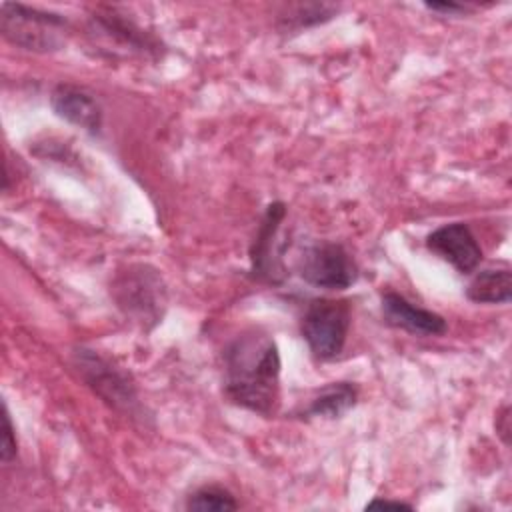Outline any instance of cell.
Masks as SVG:
<instances>
[{
    "label": "cell",
    "instance_id": "cell-1",
    "mask_svg": "<svg viewBox=\"0 0 512 512\" xmlns=\"http://www.w3.org/2000/svg\"><path fill=\"white\" fill-rule=\"evenodd\" d=\"M280 350L260 330H244L224 348V396L250 412L272 416L280 404Z\"/></svg>",
    "mask_w": 512,
    "mask_h": 512
},
{
    "label": "cell",
    "instance_id": "cell-2",
    "mask_svg": "<svg viewBox=\"0 0 512 512\" xmlns=\"http://www.w3.org/2000/svg\"><path fill=\"white\" fill-rule=\"evenodd\" d=\"M110 296L126 318L146 330L162 322L168 306L164 278L150 264H128L118 270L110 282Z\"/></svg>",
    "mask_w": 512,
    "mask_h": 512
},
{
    "label": "cell",
    "instance_id": "cell-3",
    "mask_svg": "<svg viewBox=\"0 0 512 512\" xmlns=\"http://www.w3.org/2000/svg\"><path fill=\"white\" fill-rule=\"evenodd\" d=\"M0 30L2 36L18 48L30 52H56L66 44L68 20L56 12L18 2H2Z\"/></svg>",
    "mask_w": 512,
    "mask_h": 512
},
{
    "label": "cell",
    "instance_id": "cell-4",
    "mask_svg": "<svg viewBox=\"0 0 512 512\" xmlns=\"http://www.w3.org/2000/svg\"><path fill=\"white\" fill-rule=\"evenodd\" d=\"M350 330V304L346 300L314 298L300 318V334L318 360L336 358L346 344Z\"/></svg>",
    "mask_w": 512,
    "mask_h": 512
},
{
    "label": "cell",
    "instance_id": "cell-5",
    "mask_svg": "<svg viewBox=\"0 0 512 512\" xmlns=\"http://www.w3.org/2000/svg\"><path fill=\"white\" fill-rule=\"evenodd\" d=\"M300 278L324 290H346L358 278V266L338 242H314L302 250L296 262Z\"/></svg>",
    "mask_w": 512,
    "mask_h": 512
},
{
    "label": "cell",
    "instance_id": "cell-6",
    "mask_svg": "<svg viewBox=\"0 0 512 512\" xmlns=\"http://www.w3.org/2000/svg\"><path fill=\"white\" fill-rule=\"evenodd\" d=\"M286 218V204L276 200L266 206L250 244V276L266 284H282L286 280L284 250L288 242L278 240V230Z\"/></svg>",
    "mask_w": 512,
    "mask_h": 512
},
{
    "label": "cell",
    "instance_id": "cell-7",
    "mask_svg": "<svg viewBox=\"0 0 512 512\" xmlns=\"http://www.w3.org/2000/svg\"><path fill=\"white\" fill-rule=\"evenodd\" d=\"M74 366L84 382L112 408L134 414L138 410V396L134 382L126 372L102 358L94 350L78 348L74 354Z\"/></svg>",
    "mask_w": 512,
    "mask_h": 512
},
{
    "label": "cell",
    "instance_id": "cell-8",
    "mask_svg": "<svg viewBox=\"0 0 512 512\" xmlns=\"http://www.w3.org/2000/svg\"><path fill=\"white\" fill-rule=\"evenodd\" d=\"M426 248L452 264L460 274H470L482 260V248L464 222L442 224L426 236Z\"/></svg>",
    "mask_w": 512,
    "mask_h": 512
},
{
    "label": "cell",
    "instance_id": "cell-9",
    "mask_svg": "<svg viewBox=\"0 0 512 512\" xmlns=\"http://www.w3.org/2000/svg\"><path fill=\"white\" fill-rule=\"evenodd\" d=\"M382 316L388 326L400 328L414 336H442L448 330L444 316L414 306L402 294L392 290L382 294Z\"/></svg>",
    "mask_w": 512,
    "mask_h": 512
},
{
    "label": "cell",
    "instance_id": "cell-10",
    "mask_svg": "<svg viewBox=\"0 0 512 512\" xmlns=\"http://www.w3.org/2000/svg\"><path fill=\"white\" fill-rule=\"evenodd\" d=\"M92 32L102 34L104 38L116 42L120 48L130 50L134 54L158 58L162 52V44L150 32L140 28L134 20L118 14L116 10L96 12L92 16Z\"/></svg>",
    "mask_w": 512,
    "mask_h": 512
},
{
    "label": "cell",
    "instance_id": "cell-11",
    "mask_svg": "<svg viewBox=\"0 0 512 512\" xmlns=\"http://www.w3.org/2000/svg\"><path fill=\"white\" fill-rule=\"evenodd\" d=\"M50 106L58 118L90 134H98L102 128V106L76 84H58L50 94Z\"/></svg>",
    "mask_w": 512,
    "mask_h": 512
},
{
    "label": "cell",
    "instance_id": "cell-12",
    "mask_svg": "<svg viewBox=\"0 0 512 512\" xmlns=\"http://www.w3.org/2000/svg\"><path fill=\"white\" fill-rule=\"evenodd\" d=\"M358 402V386L354 382H328L322 386L302 410L306 418H322L336 420L350 412Z\"/></svg>",
    "mask_w": 512,
    "mask_h": 512
},
{
    "label": "cell",
    "instance_id": "cell-13",
    "mask_svg": "<svg viewBox=\"0 0 512 512\" xmlns=\"http://www.w3.org/2000/svg\"><path fill=\"white\" fill-rule=\"evenodd\" d=\"M466 298L476 304H506L512 298V272L508 268H488L478 272L468 288Z\"/></svg>",
    "mask_w": 512,
    "mask_h": 512
},
{
    "label": "cell",
    "instance_id": "cell-14",
    "mask_svg": "<svg viewBox=\"0 0 512 512\" xmlns=\"http://www.w3.org/2000/svg\"><path fill=\"white\" fill-rule=\"evenodd\" d=\"M336 12H338V6L324 4V2L290 4L278 16V26L284 32L286 30H302V28H310V26H316V24H322V22L334 18Z\"/></svg>",
    "mask_w": 512,
    "mask_h": 512
},
{
    "label": "cell",
    "instance_id": "cell-15",
    "mask_svg": "<svg viewBox=\"0 0 512 512\" xmlns=\"http://www.w3.org/2000/svg\"><path fill=\"white\" fill-rule=\"evenodd\" d=\"M236 508H238V502L234 494L216 484H208L194 490L186 500V510H198V512H226Z\"/></svg>",
    "mask_w": 512,
    "mask_h": 512
},
{
    "label": "cell",
    "instance_id": "cell-16",
    "mask_svg": "<svg viewBox=\"0 0 512 512\" xmlns=\"http://www.w3.org/2000/svg\"><path fill=\"white\" fill-rule=\"evenodd\" d=\"M16 432H14V424L8 412V406L4 404L2 408V442H0V456L2 462H10L16 456Z\"/></svg>",
    "mask_w": 512,
    "mask_h": 512
},
{
    "label": "cell",
    "instance_id": "cell-17",
    "mask_svg": "<svg viewBox=\"0 0 512 512\" xmlns=\"http://www.w3.org/2000/svg\"><path fill=\"white\" fill-rule=\"evenodd\" d=\"M426 8L432 12H442V14H458L466 10L464 4L458 2H426Z\"/></svg>",
    "mask_w": 512,
    "mask_h": 512
},
{
    "label": "cell",
    "instance_id": "cell-18",
    "mask_svg": "<svg viewBox=\"0 0 512 512\" xmlns=\"http://www.w3.org/2000/svg\"><path fill=\"white\" fill-rule=\"evenodd\" d=\"M366 508H408L412 510V504L402 500H388V498H374L366 504Z\"/></svg>",
    "mask_w": 512,
    "mask_h": 512
},
{
    "label": "cell",
    "instance_id": "cell-19",
    "mask_svg": "<svg viewBox=\"0 0 512 512\" xmlns=\"http://www.w3.org/2000/svg\"><path fill=\"white\" fill-rule=\"evenodd\" d=\"M508 422H510L508 406H504V408H502V412H498V416H496V432L504 438V442H506V444H508V434H510V426H508Z\"/></svg>",
    "mask_w": 512,
    "mask_h": 512
}]
</instances>
